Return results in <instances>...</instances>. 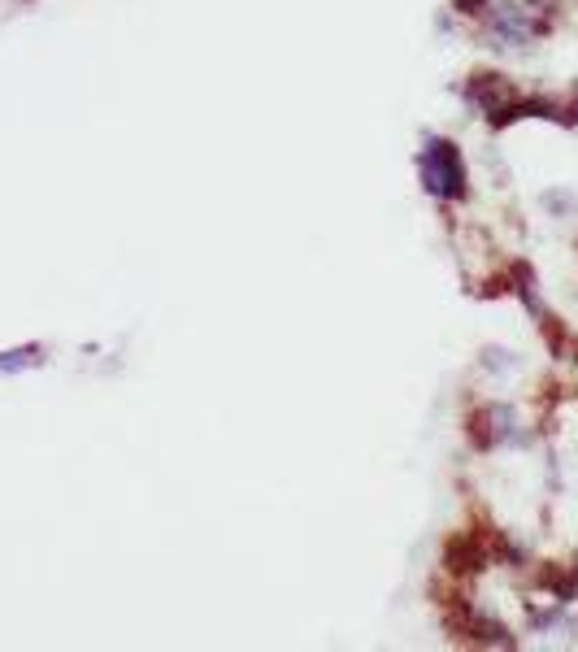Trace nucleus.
Wrapping results in <instances>:
<instances>
[{"label": "nucleus", "mask_w": 578, "mask_h": 652, "mask_svg": "<svg viewBox=\"0 0 578 652\" xmlns=\"http://www.w3.org/2000/svg\"><path fill=\"white\" fill-rule=\"evenodd\" d=\"M422 174L426 187L435 196H461V183H466V170H461V157L452 144H431L422 157Z\"/></svg>", "instance_id": "f257e3e1"}]
</instances>
